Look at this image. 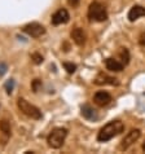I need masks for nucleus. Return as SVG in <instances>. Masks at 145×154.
Returning <instances> with one entry per match:
<instances>
[{
  "label": "nucleus",
  "instance_id": "obj_1",
  "mask_svg": "<svg viewBox=\"0 0 145 154\" xmlns=\"http://www.w3.org/2000/svg\"><path fill=\"white\" fill-rule=\"evenodd\" d=\"M123 130H125V125L121 121H112L100 130L99 135H97V140L100 143H106L123 132Z\"/></svg>",
  "mask_w": 145,
  "mask_h": 154
},
{
  "label": "nucleus",
  "instance_id": "obj_2",
  "mask_svg": "<svg viewBox=\"0 0 145 154\" xmlns=\"http://www.w3.org/2000/svg\"><path fill=\"white\" fill-rule=\"evenodd\" d=\"M67 132H69V131H67L66 128H63V127L53 128V130L49 132L48 137H47L48 146H51L52 149H60L63 145V143H65Z\"/></svg>",
  "mask_w": 145,
  "mask_h": 154
},
{
  "label": "nucleus",
  "instance_id": "obj_3",
  "mask_svg": "<svg viewBox=\"0 0 145 154\" xmlns=\"http://www.w3.org/2000/svg\"><path fill=\"white\" fill-rule=\"evenodd\" d=\"M88 18L89 21H95V22H104L108 20V12L104 4L100 2H93L88 7Z\"/></svg>",
  "mask_w": 145,
  "mask_h": 154
},
{
  "label": "nucleus",
  "instance_id": "obj_4",
  "mask_svg": "<svg viewBox=\"0 0 145 154\" xmlns=\"http://www.w3.org/2000/svg\"><path fill=\"white\" fill-rule=\"evenodd\" d=\"M17 108L20 109V112L25 114L26 117L31 118V119H35V121H39V119L43 118V114L39 110V108H36L35 105L30 104L29 101H26L25 98H18L17 100Z\"/></svg>",
  "mask_w": 145,
  "mask_h": 154
},
{
  "label": "nucleus",
  "instance_id": "obj_5",
  "mask_svg": "<svg viewBox=\"0 0 145 154\" xmlns=\"http://www.w3.org/2000/svg\"><path fill=\"white\" fill-rule=\"evenodd\" d=\"M140 136H141V131H140L139 128H132L130 132H127V135L121 141L119 149H121V150H127V149L132 146V145L140 139Z\"/></svg>",
  "mask_w": 145,
  "mask_h": 154
},
{
  "label": "nucleus",
  "instance_id": "obj_6",
  "mask_svg": "<svg viewBox=\"0 0 145 154\" xmlns=\"http://www.w3.org/2000/svg\"><path fill=\"white\" fill-rule=\"evenodd\" d=\"M22 31L31 38H40L45 34V27L39 22H30L22 27Z\"/></svg>",
  "mask_w": 145,
  "mask_h": 154
},
{
  "label": "nucleus",
  "instance_id": "obj_7",
  "mask_svg": "<svg viewBox=\"0 0 145 154\" xmlns=\"http://www.w3.org/2000/svg\"><path fill=\"white\" fill-rule=\"evenodd\" d=\"M69 20H70V14L65 8H61V9H58L57 12H54L52 14V25H54V26L67 23Z\"/></svg>",
  "mask_w": 145,
  "mask_h": 154
},
{
  "label": "nucleus",
  "instance_id": "obj_8",
  "mask_svg": "<svg viewBox=\"0 0 145 154\" xmlns=\"http://www.w3.org/2000/svg\"><path fill=\"white\" fill-rule=\"evenodd\" d=\"M112 100H113L112 95L106 91H99V92L95 93V96H93V102H95L97 106H101V108L109 105L110 102H112Z\"/></svg>",
  "mask_w": 145,
  "mask_h": 154
},
{
  "label": "nucleus",
  "instance_id": "obj_9",
  "mask_svg": "<svg viewBox=\"0 0 145 154\" xmlns=\"http://www.w3.org/2000/svg\"><path fill=\"white\" fill-rule=\"evenodd\" d=\"M70 36H71L72 42H74L76 45H79V47L84 45V43H86V39H87L86 32H84L83 29H80V27L72 29L71 32H70Z\"/></svg>",
  "mask_w": 145,
  "mask_h": 154
},
{
  "label": "nucleus",
  "instance_id": "obj_10",
  "mask_svg": "<svg viewBox=\"0 0 145 154\" xmlns=\"http://www.w3.org/2000/svg\"><path fill=\"white\" fill-rule=\"evenodd\" d=\"M105 66L109 71H113V72H121L125 69V65H123L121 61H118V60L113 58V57H109L105 60Z\"/></svg>",
  "mask_w": 145,
  "mask_h": 154
},
{
  "label": "nucleus",
  "instance_id": "obj_11",
  "mask_svg": "<svg viewBox=\"0 0 145 154\" xmlns=\"http://www.w3.org/2000/svg\"><path fill=\"white\" fill-rule=\"evenodd\" d=\"M117 80H118V79L113 78V76H109V75L104 74V72H100V74L95 78V80H93V83H95L96 85H105V84L114 85V84H118Z\"/></svg>",
  "mask_w": 145,
  "mask_h": 154
},
{
  "label": "nucleus",
  "instance_id": "obj_12",
  "mask_svg": "<svg viewBox=\"0 0 145 154\" xmlns=\"http://www.w3.org/2000/svg\"><path fill=\"white\" fill-rule=\"evenodd\" d=\"M143 16H145V8L141 5H134L130 9L127 17H128L130 22H135L136 20H139L140 17H143Z\"/></svg>",
  "mask_w": 145,
  "mask_h": 154
},
{
  "label": "nucleus",
  "instance_id": "obj_13",
  "mask_svg": "<svg viewBox=\"0 0 145 154\" xmlns=\"http://www.w3.org/2000/svg\"><path fill=\"white\" fill-rule=\"evenodd\" d=\"M80 113H82L83 118L88 119V121H96V119H97L96 112L89 105H83L82 108H80Z\"/></svg>",
  "mask_w": 145,
  "mask_h": 154
},
{
  "label": "nucleus",
  "instance_id": "obj_14",
  "mask_svg": "<svg viewBox=\"0 0 145 154\" xmlns=\"http://www.w3.org/2000/svg\"><path fill=\"white\" fill-rule=\"evenodd\" d=\"M119 57H121L123 65H128V62L131 60L128 49H127V48H121V49H119Z\"/></svg>",
  "mask_w": 145,
  "mask_h": 154
},
{
  "label": "nucleus",
  "instance_id": "obj_15",
  "mask_svg": "<svg viewBox=\"0 0 145 154\" xmlns=\"http://www.w3.org/2000/svg\"><path fill=\"white\" fill-rule=\"evenodd\" d=\"M0 130H2V132L4 135H7V136L11 135V132H12L11 131V125L7 119H3V121L0 122Z\"/></svg>",
  "mask_w": 145,
  "mask_h": 154
},
{
  "label": "nucleus",
  "instance_id": "obj_16",
  "mask_svg": "<svg viewBox=\"0 0 145 154\" xmlns=\"http://www.w3.org/2000/svg\"><path fill=\"white\" fill-rule=\"evenodd\" d=\"M14 85H16V82H14V79H8L5 84H4V89L7 91L8 95H11L12 92H13V89H14Z\"/></svg>",
  "mask_w": 145,
  "mask_h": 154
},
{
  "label": "nucleus",
  "instance_id": "obj_17",
  "mask_svg": "<svg viewBox=\"0 0 145 154\" xmlns=\"http://www.w3.org/2000/svg\"><path fill=\"white\" fill-rule=\"evenodd\" d=\"M31 60H32V62L35 63V65H40L42 62L44 61V58H43V56H42L40 53H32L31 54Z\"/></svg>",
  "mask_w": 145,
  "mask_h": 154
},
{
  "label": "nucleus",
  "instance_id": "obj_18",
  "mask_svg": "<svg viewBox=\"0 0 145 154\" xmlns=\"http://www.w3.org/2000/svg\"><path fill=\"white\" fill-rule=\"evenodd\" d=\"M63 67H65V70L69 72V74H74L76 70V65L75 63H71V62H63Z\"/></svg>",
  "mask_w": 145,
  "mask_h": 154
},
{
  "label": "nucleus",
  "instance_id": "obj_19",
  "mask_svg": "<svg viewBox=\"0 0 145 154\" xmlns=\"http://www.w3.org/2000/svg\"><path fill=\"white\" fill-rule=\"evenodd\" d=\"M42 85V82L39 79H34V82H32V89H34V92H38V89H39V87Z\"/></svg>",
  "mask_w": 145,
  "mask_h": 154
},
{
  "label": "nucleus",
  "instance_id": "obj_20",
  "mask_svg": "<svg viewBox=\"0 0 145 154\" xmlns=\"http://www.w3.org/2000/svg\"><path fill=\"white\" fill-rule=\"evenodd\" d=\"M8 70V65L4 62H0V76H3Z\"/></svg>",
  "mask_w": 145,
  "mask_h": 154
},
{
  "label": "nucleus",
  "instance_id": "obj_21",
  "mask_svg": "<svg viewBox=\"0 0 145 154\" xmlns=\"http://www.w3.org/2000/svg\"><path fill=\"white\" fill-rule=\"evenodd\" d=\"M79 3H80V0H67V4L72 8H76L79 5Z\"/></svg>",
  "mask_w": 145,
  "mask_h": 154
},
{
  "label": "nucleus",
  "instance_id": "obj_22",
  "mask_svg": "<svg viewBox=\"0 0 145 154\" xmlns=\"http://www.w3.org/2000/svg\"><path fill=\"white\" fill-rule=\"evenodd\" d=\"M139 43H140V45H143V47H145V31L140 35V38H139Z\"/></svg>",
  "mask_w": 145,
  "mask_h": 154
},
{
  "label": "nucleus",
  "instance_id": "obj_23",
  "mask_svg": "<svg viewBox=\"0 0 145 154\" xmlns=\"http://www.w3.org/2000/svg\"><path fill=\"white\" fill-rule=\"evenodd\" d=\"M141 149H143V150H144V152H145V143H144V144H143V146H141Z\"/></svg>",
  "mask_w": 145,
  "mask_h": 154
}]
</instances>
